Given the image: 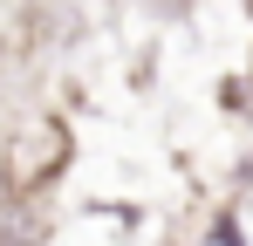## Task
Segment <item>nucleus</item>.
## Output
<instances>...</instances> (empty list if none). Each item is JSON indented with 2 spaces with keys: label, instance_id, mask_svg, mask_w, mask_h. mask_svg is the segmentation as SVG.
<instances>
[{
  "label": "nucleus",
  "instance_id": "obj_1",
  "mask_svg": "<svg viewBox=\"0 0 253 246\" xmlns=\"http://www.w3.org/2000/svg\"><path fill=\"white\" fill-rule=\"evenodd\" d=\"M62 164H69V130H62L55 117L28 123V130L7 144V158H0V185H7V199H35Z\"/></svg>",
  "mask_w": 253,
  "mask_h": 246
}]
</instances>
